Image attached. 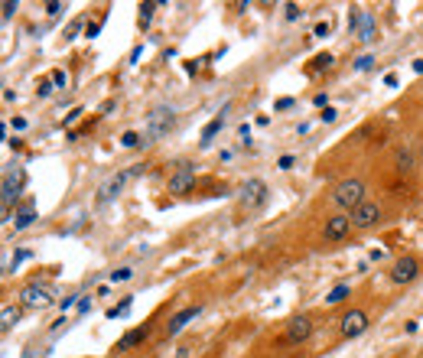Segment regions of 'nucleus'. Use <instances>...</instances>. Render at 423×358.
<instances>
[{
	"label": "nucleus",
	"mask_w": 423,
	"mask_h": 358,
	"mask_svg": "<svg viewBox=\"0 0 423 358\" xmlns=\"http://www.w3.org/2000/svg\"><path fill=\"white\" fill-rule=\"evenodd\" d=\"M140 134H137V130H127V134H124V137H120V147H127V150H134V147H140Z\"/></svg>",
	"instance_id": "21"
},
{
	"label": "nucleus",
	"mask_w": 423,
	"mask_h": 358,
	"mask_svg": "<svg viewBox=\"0 0 423 358\" xmlns=\"http://www.w3.org/2000/svg\"><path fill=\"white\" fill-rule=\"evenodd\" d=\"M342 339H355V336H361L365 329H368V313L365 309H348L345 316H342Z\"/></svg>",
	"instance_id": "9"
},
{
	"label": "nucleus",
	"mask_w": 423,
	"mask_h": 358,
	"mask_svg": "<svg viewBox=\"0 0 423 358\" xmlns=\"http://www.w3.org/2000/svg\"><path fill=\"white\" fill-rule=\"evenodd\" d=\"M173 124H176V114H173V108H153L150 114H147V137H166L169 130H173Z\"/></svg>",
	"instance_id": "4"
},
{
	"label": "nucleus",
	"mask_w": 423,
	"mask_h": 358,
	"mask_svg": "<svg viewBox=\"0 0 423 358\" xmlns=\"http://www.w3.org/2000/svg\"><path fill=\"white\" fill-rule=\"evenodd\" d=\"M267 202V186L264 179H248V183L241 186V205L244 208H257Z\"/></svg>",
	"instance_id": "8"
},
{
	"label": "nucleus",
	"mask_w": 423,
	"mask_h": 358,
	"mask_svg": "<svg viewBox=\"0 0 423 358\" xmlns=\"http://www.w3.org/2000/svg\"><path fill=\"white\" fill-rule=\"evenodd\" d=\"M420 277V257H413V254H401V257L390 264V283H397V287H404V283H410Z\"/></svg>",
	"instance_id": "2"
},
{
	"label": "nucleus",
	"mask_w": 423,
	"mask_h": 358,
	"mask_svg": "<svg viewBox=\"0 0 423 358\" xmlns=\"http://www.w3.org/2000/svg\"><path fill=\"white\" fill-rule=\"evenodd\" d=\"M52 82H55L59 88H65V85H68V75H65L62 68H55V72H52Z\"/></svg>",
	"instance_id": "24"
},
{
	"label": "nucleus",
	"mask_w": 423,
	"mask_h": 358,
	"mask_svg": "<svg viewBox=\"0 0 423 358\" xmlns=\"http://www.w3.org/2000/svg\"><path fill=\"white\" fill-rule=\"evenodd\" d=\"M225 127V114H218V118H212L205 124V130H202V147H208V143H212V137H215L218 130Z\"/></svg>",
	"instance_id": "18"
},
{
	"label": "nucleus",
	"mask_w": 423,
	"mask_h": 358,
	"mask_svg": "<svg viewBox=\"0 0 423 358\" xmlns=\"http://www.w3.org/2000/svg\"><path fill=\"white\" fill-rule=\"evenodd\" d=\"M413 72H417V75H423V59H413Z\"/></svg>",
	"instance_id": "37"
},
{
	"label": "nucleus",
	"mask_w": 423,
	"mask_h": 358,
	"mask_svg": "<svg viewBox=\"0 0 423 358\" xmlns=\"http://www.w3.org/2000/svg\"><path fill=\"white\" fill-rule=\"evenodd\" d=\"M23 183H26V173H23L20 166H10V170H7V176H3V192H0V202H3L7 208L20 199Z\"/></svg>",
	"instance_id": "6"
},
{
	"label": "nucleus",
	"mask_w": 423,
	"mask_h": 358,
	"mask_svg": "<svg viewBox=\"0 0 423 358\" xmlns=\"http://www.w3.org/2000/svg\"><path fill=\"white\" fill-rule=\"evenodd\" d=\"M192 186H195V173H192V166H189V163H179V170L169 176V192L183 195V192H192Z\"/></svg>",
	"instance_id": "11"
},
{
	"label": "nucleus",
	"mask_w": 423,
	"mask_h": 358,
	"mask_svg": "<svg viewBox=\"0 0 423 358\" xmlns=\"http://www.w3.org/2000/svg\"><path fill=\"white\" fill-rule=\"evenodd\" d=\"M378 222H381V205L371 202V199H365V202L352 212V228H358V231H368V228H374Z\"/></svg>",
	"instance_id": "7"
},
{
	"label": "nucleus",
	"mask_w": 423,
	"mask_h": 358,
	"mask_svg": "<svg viewBox=\"0 0 423 358\" xmlns=\"http://www.w3.org/2000/svg\"><path fill=\"white\" fill-rule=\"evenodd\" d=\"M319 118H322L325 124H332V120H336L338 114H336V108H322V114H319Z\"/></svg>",
	"instance_id": "29"
},
{
	"label": "nucleus",
	"mask_w": 423,
	"mask_h": 358,
	"mask_svg": "<svg viewBox=\"0 0 423 358\" xmlns=\"http://www.w3.org/2000/svg\"><path fill=\"white\" fill-rule=\"evenodd\" d=\"M420 166H423V153H420Z\"/></svg>",
	"instance_id": "38"
},
{
	"label": "nucleus",
	"mask_w": 423,
	"mask_h": 358,
	"mask_svg": "<svg viewBox=\"0 0 423 358\" xmlns=\"http://www.w3.org/2000/svg\"><path fill=\"white\" fill-rule=\"evenodd\" d=\"M352 231V215H345V212H338V215H332L329 222H325L322 228V238L325 241H342Z\"/></svg>",
	"instance_id": "10"
},
{
	"label": "nucleus",
	"mask_w": 423,
	"mask_h": 358,
	"mask_svg": "<svg viewBox=\"0 0 423 358\" xmlns=\"http://www.w3.org/2000/svg\"><path fill=\"white\" fill-rule=\"evenodd\" d=\"M394 166H397V173H401V176H407V173H413L417 156H413L407 147H397V150H394Z\"/></svg>",
	"instance_id": "15"
},
{
	"label": "nucleus",
	"mask_w": 423,
	"mask_h": 358,
	"mask_svg": "<svg viewBox=\"0 0 423 358\" xmlns=\"http://www.w3.org/2000/svg\"><path fill=\"white\" fill-rule=\"evenodd\" d=\"M33 222H36V205H33V202H23V205L17 208V215H13V228L23 231V228H30Z\"/></svg>",
	"instance_id": "16"
},
{
	"label": "nucleus",
	"mask_w": 423,
	"mask_h": 358,
	"mask_svg": "<svg viewBox=\"0 0 423 358\" xmlns=\"http://www.w3.org/2000/svg\"><path fill=\"white\" fill-rule=\"evenodd\" d=\"M332 202H336L338 208H348V212H355L361 202H365V183L361 179H342V183L336 186V192H332Z\"/></svg>",
	"instance_id": "1"
},
{
	"label": "nucleus",
	"mask_w": 423,
	"mask_h": 358,
	"mask_svg": "<svg viewBox=\"0 0 423 358\" xmlns=\"http://www.w3.org/2000/svg\"><path fill=\"white\" fill-rule=\"evenodd\" d=\"M397 82H401L397 72H388V75H384V85H388V88H397Z\"/></svg>",
	"instance_id": "30"
},
{
	"label": "nucleus",
	"mask_w": 423,
	"mask_h": 358,
	"mask_svg": "<svg viewBox=\"0 0 423 358\" xmlns=\"http://www.w3.org/2000/svg\"><path fill=\"white\" fill-rule=\"evenodd\" d=\"M62 10H65V7H62V3H55V0H52V3H46V13H49V17H59Z\"/></svg>",
	"instance_id": "28"
},
{
	"label": "nucleus",
	"mask_w": 423,
	"mask_h": 358,
	"mask_svg": "<svg viewBox=\"0 0 423 358\" xmlns=\"http://www.w3.org/2000/svg\"><path fill=\"white\" fill-rule=\"evenodd\" d=\"M300 7H296V3H287V20H300Z\"/></svg>",
	"instance_id": "26"
},
{
	"label": "nucleus",
	"mask_w": 423,
	"mask_h": 358,
	"mask_svg": "<svg viewBox=\"0 0 423 358\" xmlns=\"http://www.w3.org/2000/svg\"><path fill=\"white\" fill-rule=\"evenodd\" d=\"M88 309H91V300L82 296V300H78V313H88Z\"/></svg>",
	"instance_id": "32"
},
{
	"label": "nucleus",
	"mask_w": 423,
	"mask_h": 358,
	"mask_svg": "<svg viewBox=\"0 0 423 358\" xmlns=\"http://www.w3.org/2000/svg\"><path fill=\"white\" fill-rule=\"evenodd\" d=\"M20 313H23V306H3L0 309V332H7V329H13L20 323Z\"/></svg>",
	"instance_id": "17"
},
{
	"label": "nucleus",
	"mask_w": 423,
	"mask_h": 358,
	"mask_svg": "<svg viewBox=\"0 0 423 358\" xmlns=\"http://www.w3.org/2000/svg\"><path fill=\"white\" fill-rule=\"evenodd\" d=\"M134 277V267H118V271H111V280L114 283H124V280H130Z\"/></svg>",
	"instance_id": "22"
},
{
	"label": "nucleus",
	"mask_w": 423,
	"mask_h": 358,
	"mask_svg": "<svg viewBox=\"0 0 423 358\" xmlns=\"http://www.w3.org/2000/svg\"><path fill=\"white\" fill-rule=\"evenodd\" d=\"M52 303V287H46V283H30V287H23L20 293V306L26 309H43V306Z\"/></svg>",
	"instance_id": "5"
},
{
	"label": "nucleus",
	"mask_w": 423,
	"mask_h": 358,
	"mask_svg": "<svg viewBox=\"0 0 423 358\" xmlns=\"http://www.w3.org/2000/svg\"><path fill=\"white\" fill-rule=\"evenodd\" d=\"M277 166H280V170H293V156H290V153H287V156H280V163H277Z\"/></svg>",
	"instance_id": "31"
},
{
	"label": "nucleus",
	"mask_w": 423,
	"mask_h": 358,
	"mask_svg": "<svg viewBox=\"0 0 423 358\" xmlns=\"http://www.w3.org/2000/svg\"><path fill=\"white\" fill-rule=\"evenodd\" d=\"M130 303H134V300H130V296H127V300H124V303H118V306H111V309H108V319H118V316H124V313H127V309H130Z\"/></svg>",
	"instance_id": "23"
},
{
	"label": "nucleus",
	"mask_w": 423,
	"mask_h": 358,
	"mask_svg": "<svg viewBox=\"0 0 423 358\" xmlns=\"http://www.w3.org/2000/svg\"><path fill=\"white\" fill-rule=\"evenodd\" d=\"M287 108H293V98H280L277 101V111H287Z\"/></svg>",
	"instance_id": "33"
},
{
	"label": "nucleus",
	"mask_w": 423,
	"mask_h": 358,
	"mask_svg": "<svg viewBox=\"0 0 423 358\" xmlns=\"http://www.w3.org/2000/svg\"><path fill=\"white\" fill-rule=\"evenodd\" d=\"M143 173V166H134V170H120V173H114L108 179V183L101 186V189H98V202H111V199H114V195H120L124 192V186L130 183V179H134V176H140Z\"/></svg>",
	"instance_id": "3"
},
{
	"label": "nucleus",
	"mask_w": 423,
	"mask_h": 358,
	"mask_svg": "<svg viewBox=\"0 0 423 358\" xmlns=\"http://www.w3.org/2000/svg\"><path fill=\"white\" fill-rule=\"evenodd\" d=\"M147 336H150V325H137V329H130V332H124V336L118 339L114 352H130L134 345H140V342H143Z\"/></svg>",
	"instance_id": "14"
},
{
	"label": "nucleus",
	"mask_w": 423,
	"mask_h": 358,
	"mask_svg": "<svg viewBox=\"0 0 423 358\" xmlns=\"http://www.w3.org/2000/svg\"><path fill=\"white\" fill-rule=\"evenodd\" d=\"M371 62H374L371 55H361V59L355 62V68H358V72H365V68H371Z\"/></svg>",
	"instance_id": "27"
},
{
	"label": "nucleus",
	"mask_w": 423,
	"mask_h": 358,
	"mask_svg": "<svg viewBox=\"0 0 423 358\" xmlns=\"http://www.w3.org/2000/svg\"><path fill=\"white\" fill-rule=\"evenodd\" d=\"M313 336V319L309 316H293L287 323V342H306Z\"/></svg>",
	"instance_id": "12"
},
{
	"label": "nucleus",
	"mask_w": 423,
	"mask_h": 358,
	"mask_svg": "<svg viewBox=\"0 0 423 358\" xmlns=\"http://www.w3.org/2000/svg\"><path fill=\"white\" fill-rule=\"evenodd\" d=\"M313 33H316V36H325V33H329V23H316Z\"/></svg>",
	"instance_id": "34"
},
{
	"label": "nucleus",
	"mask_w": 423,
	"mask_h": 358,
	"mask_svg": "<svg viewBox=\"0 0 423 358\" xmlns=\"http://www.w3.org/2000/svg\"><path fill=\"white\" fill-rule=\"evenodd\" d=\"M78 114H82V108H75L72 114H68V118H65V127H68V124H75V120H78Z\"/></svg>",
	"instance_id": "35"
},
{
	"label": "nucleus",
	"mask_w": 423,
	"mask_h": 358,
	"mask_svg": "<svg viewBox=\"0 0 423 358\" xmlns=\"http://www.w3.org/2000/svg\"><path fill=\"white\" fill-rule=\"evenodd\" d=\"M313 62H316V68H325V65H332V55H329V52H322V55H316Z\"/></svg>",
	"instance_id": "25"
},
{
	"label": "nucleus",
	"mask_w": 423,
	"mask_h": 358,
	"mask_svg": "<svg viewBox=\"0 0 423 358\" xmlns=\"http://www.w3.org/2000/svg\"><path fill=\"white\" fill-rule=\"evenodd\" d=\"M345 296H348V287L342 283V287H336V290H329V296H325V303H329V306H336V303H345Z\"/></svg>",
	"instance_id": "19"
},
{
	"label": "nucleus",
	"mask_w": 423,
	"mask_h": 358,
	"mask_svg": "<svg viewBox=\"0 0 423 358\" xmlns=\"http://www.w3.org/2000/svg\"><path fill=\"white\" fill-rule=\"evenodd\" d=\"M199 313H202V306H183V309H179V313H176L173 319L166 323V336H176V332H183V329L192 323Z\"/></svg>",
	"instance_id": "13"
},
{
	"label": "nucleus",
	"mask_w": 423,
	"mask_h": 358,
	"mask_svg": "<svg viewBox=\"0 0 423 358\" xmlns=\"http://www.w3.org/2000/svg\"><path fill=\"white\" fill-rule=\"evenodd\" d=\"M7 215H10V208H7V205H3V202H0V225L7 222Z\"/></svg>",
	"instance_id": "36"
},
{
	"label": "nucleus",
	"mask_w": 423,
	"mask_h": 358,
	"mask_svg": "<svg viewBox=\"0 0 423 358\" xmlns=\"http://www.w3.org/2000/svg\"><path fill=\"white\" fill-rule=\"evenodd\" d=\"M153 10H156V3H140V13H137V23H140V26H150V20H153Z\"/></svg>",
	"instance_id": "20"
}]
</instances>
